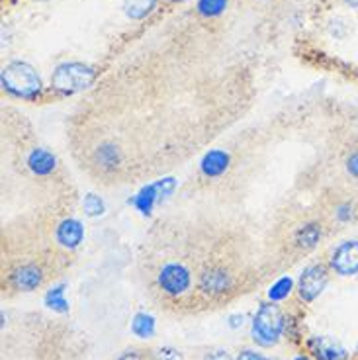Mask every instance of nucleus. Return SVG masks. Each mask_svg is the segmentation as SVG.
<instances>
[{"label": "nucleus", "mask_w": 358, "mask_h": 360, "mask_svg": "<svg viewBox=\"0 0 358 360\" xmlns=\"http://www.w3.org/2000/svg\"><path fill=\"white\" fill-rule=\"evenodd\" d=\"M124 14L129 20H145L157 8V0H124Z\"/></svg>", "instance_id": "nucleus-12"}, {"label": "nucleus", "mask_w": 358, "mask_h": 360, "mask_svg": "<svg viewBox=\"0 0 358 360\" xmlns=\"http://www.w3.org/2000/svg\"><path fill=\"white\" fill-rule=\"evenodd\" d=\"M45 306L51 307L57 314H67L69 311V302L65 297V284L47 290V294H45Z\"/></svg>", "instance_id": "nucleus-15"}, {"label": "nucleus", "mask_w": 358, "mask_h": 360, "mask_svg": "<svg viewBox=\"0 0 358 360\" xmlns=\"http://www.w3.org/2000/svg\"><path fill=\"white\" fill-rule=\"evenodd\" d=\"M26 167L27 171L32 172L36 179H47V176H51L57 171L59 161L45 147H32L26 155Z\"/></svg>", "instance_id": "nucleus-8"}, {"label": "nucleus", "mask_w": 358, "mask_h": 360, "mask_svg": "<svg viewBox=\"0 0 358 360\" xmlns=\"http://www.w3.org/2000/svg\"><path fill=\"white\" fill-rule=\"evenodd\" d=\"M153 360H184V354L174 347H161L153 351Z\"/></svg>", "instance_id": "nucleus-18"}, {"label": "nucleus", "mask_w": 358, "mask_h": 360, "mask_svg": "<svg viewBox=\"0 0 358 360\" xmlns=\"http://www.w3.org/2000/svg\"><path fill=\"white\" fill-rule=\"evenodd\" d=\"M347 172L352 179L358 180V151L349 155V159H347Z\"/></svg>", "instance_id": "nucleus-23"}, {"label": "nucleus", "mask_w": 358, "mask_h": 360, "mask_svg": "<svg viewBox=\"0 0 358 360\" xmlns=\"http://www.w3.org/2000/svg\"><path fill=\"white\" fill-rule=\"evenodd\" d=\"M294 360H315V359H312V356H304V354H298Z\"/></svg>", "instance_id": "nucleus-26"}, {"label": "nucleus", "mask_w": 358, "mask_h": 360, "mask_svg": "<svg viewBox=\"0 0 358 360\" xmlns=\"http://www.w3.org/2000/svg\"><path fill=\"white\" fill-rule=\"evenodd\" d=\"M49 276L51 270L45 266L44 261H36V259L18 261L6 274L8 286L16 292H34L39 286H44Z\"/></svg>", "instance_id": "nucleus-4"}, {"label": "nucleus", "mask_w": 358, "mask_h": 360, "mask_svg": "<svg viewBox=\"0 0 358 360\" xmlns=\"http://www.w3.org/2000/svg\"><path fill=\"white\" fill-rule=\"evenodd\" d=\"M229 169H231V155L225 149H210L200 162V172L207 180L224 176Z\"/></svg>", "instance_id": "nucleus-9"}, {"label": "nucleus", "mask_w": 358, "mask_h": 360, "mask_svg": "<svg viewBox=\"0 0 358 360\" xmlns=\"http://www.w3.org/2000/svg\"><path fill=\"white\" fill-rule=\"evenodd\" d=\"M96 79V71L81 61H67L55 67L51 75V89L63 96H71L92 86Z\"/></svg>", "instance_id": "nucleus-3"}, {"label": "nucleus", "mask_w": 358, "mask_h": 360, "mask_svg": "<svg viewBox=\"0 0 358 360\" xmlns=\"http://www.w3.org/2000/svg\"><path fill=\"white\" fill-rule=\"evenodd\" d=\"M343 2H345L349 8H354V10L358 8V0H343Z\"/></svg>", "instance_id": "nucleus-25"}, {"label": "nucleus", "mask_w": 358, "mask_h": 360, "mask_svg": "<svg viewBox=\"0 0 358 360\" xmlns=\"http://www.w3.org/2000/svg\"><path fill=\"white\" fill-rule=\"evenodd\" d=\"M286 331V315L276 302H262L252 317L251 337L259 347H276Z\"/></svg>", "instance_id": "nucleus-1"}, {"label": "nucleus", "mask_w": 358, "mask_h": 360, "mask_svg": "<svg viewBox=\"0 0 358 360\" xmlns=\"http://www.w3.org/2000/svg\"><path fill=\"white\" fill-rule=\"evenodd\" d=\"M172 2H179V4H182V2H188V0H172Z\"/></svg>", "instance_id": "nucleus-27"}, {"label": "nucleus", "mask_w": 358, "mask_h": 360, "mask_svg": "<svg viewBox=\"0 0 358 360\" xmlns=\"http://www.w3.org/2000/svg\"><path fill=\"white\" fill-rule=\"evenodd\" d=\"M323 227L317 221H304L302 225H298L292 235V247L298 251L307 252L317 247V243L321 241Z\"/></svg>", "instance_id": "nucleus-10"}, {"label": "nucleus", "mask_w": 358, "mask_h": 360, "mask_svg": "<svg viewBox=\"0 0 358 360\" xmlns=\"http://www.w3.org/2000/svg\"><path fill=\"white\" fill-rule=\"evenodd\" d=\"M229 0H198L196 2V12L202 18H219L227 10Z\"/></svg>", "instance_id": "nucleus-14"}, {"label": "nucleus", "mask_w": 358, "mask_h": 360, "mask_svg": "<svg viewBox=\"0 0 358 360\" xmlns=\"http://www.w3.org/2000/svg\"><path fill=\"white\" fill-rule=\"evenodd\" d=\"M329 266L339 276H357L358 274V239L343 241L335 247L329 259Z\"/></svg>", "instance_id": "nucleus-6"}, {"label": "nucleus", "mask_w": 358, "mask_h": 360, "mask_svg": "<svg viewBox=\"0 0 358 360\" xmlns=\"http://www.w3.org/2000/svg\"><path fill=\"white\" fill-rule=\"evenodd\" d=\"M204 360H233V356L225 349H214L204 354Z\"/></svg>", "instance_id": "nucleus-22"}, {"label": "nucleus", "mask_w": 358, "mask_h": 360, "mask_svg": "<svg viewBox=\"0 0 358 360\" xmlns=\"http://www.w3.org/2000/svg\"><path fill=\"white\" fill-rule=\"evenodd\" d=\"M352 216H354V207L350 206V204H339V206L335 207V219L337 221H340V224H347V221H350L352 219Z\"/></svg>", "instance_id": "nucleus-20"}, {"label": "nucleus", "mask_w": 358, "mask_h": 360, "mask_svg": "<svg viewBox=\"0 0 358 360\" xmlns=\"http://www.w3.org/2000/svg\"><path fill=\"white\" fill-rule=\"evenodd\" d=\"M243 319H245V317H243L241 314L231 315V317H229V327H233V329H237V327H241V325H243Z\"/></svg>", "instance_id": "nucleus-24"}, {"label": "nucleus", "mask_w": 358, "mask_h": 360, "mask_svg": "<svg viewBox=\"0 0 358 360\" xmlns=\"http://www.w3.org/2000/svg\"><path fill=\"white\" fill-rule=\"evenodd\" d=\"M327 284H329V269L323 262L307 264L298 280V296L302 302L309 304L321 296Z\"/></svg>", "instance_id": "nucleus-5"}, {"label": "nucleus", "mask_w": 358, "mask_h": 360, "mask_svg": "<svg viewBox=\"0 0 358 360\" xmlns=\"http://www.w3.org/2000/svg\"><path fill=\"white\" fill-rule=\"evenodd\" d=\"M114 360H153V351H147V349H127L124 351L117 359Z\"/></svg>", "instance_id": "nucleus-19"}, {"label": "nucleus", "mask_w": 358, "mask_h": 360, "mask_svg": "<svg viewBox=\"0 0 358 360\" xmlns=\"http://www.w3.org/2000/svg\"><path fill=\"white\" fill-rule=\"evenodd\" d=\"M292 288H294V280L290 278V276H282V278H278L270 286L269 300L270 302H282V300H286L292 294Z\"/></svg>", "instance_id": "nucleus-16"}, {"label": "nucleus", "mask_w": 358, "mask_h": 360, "mask_svg": "<svg viewBox=\"0 0 358 360\" xmlns=\"http://www.w3.org/2000/svg\"><path fill=\"white\" fill-rule=\"evenodd\" d=\"M155 329H157V323H155V317L151 314L139 311V314L134 315V319H132V333L135 337H139V339H153Z\"/></svg>", "instance_id": "nucleus-13"}, {"label": "nucleus", "mask_w": 358, "mask_h": 360, "mask_svg": "<svg viewBox=\"0 0 358 360\" xmlns=\"http://www.w3.org/2000/svg\"><path fill=\"white\" fill-rule=\"evenodd\" d=\"M235 360H270L269 356H264L262 352L255 351V349H243L239 354H237V359Z\"/></svg>", "instance_id": "nucleus-21"}, {"label": "nucleus", "mask_w": 358, "mask_h": 360, "mask_svg": "<svg viewBox=\"0 0 358 360\" xmlns=\"http://www.w3.org/2000/svg\"><path fill=\"white\" fill-rule=\"evenodd\" d=\"M82 210L89 217H98L106 212V204L98 194H87L82 200Z\"/></svg>", "instance_id": "nucleus-17"}, {"label": "nucleus", "mask_w": 358, "mask_h": 360, "mask_svg": "<svg viewBox=\"0 0 358 360\" xmlns=\"http://www.w3.org/2000/svg\"><path fill=\"white\" fill-rule=\"evenodd\" d=\"M0 82H2V89L10 92L12 96L24 100L36 98L44 90L41 77L26 61H12L6 65L0 72Z\"/></svg>", "instance_id": "nucleus-2"}, {"label": "nucleus", "mask_w": 358, "mask_h": 360, "mask_svg": "<svg viewBox=\"0 0 358 360\" xmlns=\"http://www.w3.org/2000/svg\"><path fill=\"white\" fill-rule=\"evenodd\" d=\"M309 352L315 360H347L349 352L329 337H312L309 339Z\"/></svg>", "instance_id": "nucleus-11"}, {"label": "nucleus", "mask_w": 358, "mask_h": 360, "mask_svg": "<svg viewBox=\"0 0 358 360\" xmlns=\"http://www.w3.org/2000/svg\"><path fill=\"white\" fill-rule=\"evenodd\" d=\"M84 239V227L77 217H63L55 227V243L63 251H75Z\"/></svg>", "instance_id": "nucleus-7"}]
</instances>
